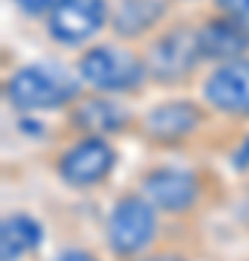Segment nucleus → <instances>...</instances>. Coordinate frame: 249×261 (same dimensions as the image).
I'll use <instances>...</instances> for the list:
<instances>
[{"instance_id":"nucleus-17","label":"nucleus","mask_w":249,"mask_h":261,"mask_svg":"<svg viewBox=\"0 0 249 261\" xmlns=\"http://www.w3.org/2000/svg\"><path fill=\"white\" fill-rule=\"evenodd\" d=\"M56 261H96L90 255V252H81V250H67V252H61Z\"/></svg>"},{"instance_id":"nucleus-9","label":"nucleus","mask_w":249,"mask_h":261,"mask_svg":"<svg viewBox=\"0 0 249 261\" xmlns=\"http://www.w3.org/2000/svg\"><path fill=\"white\" fill-rule=\"evenodd\" d=\"M200 122V113L197 108L188 102H171V105H159L157 111L148 113L145 128L148 134L159 142H174L188 137Z\"/></svg>"},{"instance_id":"nucleus-8","label":"nucleus","mask_w":249,"mask_h":261,"mask_svg":"<svg viewBox=\"0 0 249 261\" xmlns=\"http://www.w3.org/2000/svg\"><path fill=\"white\" fill-rule=\"evenodd\" d=\"M206 99L226 113L249 116V61H229L206 82Z\"/></svg>"},{"instance_id":"nucleus-10","label":"nucleus","mask_w":249,"mask_h":261,"mask_svg":"<svg viewBox=\"0 0 249 261\" xmlns=\"http://www.w3.org/2000/svg\"><path fill=\"white\" fill-rule=\"evenodd\" d=\"M200 49L206 58H238L249 49V32L238 20H212L200 29Z\"/></svg>"},{"instance_id":"nucleus-12","label":"nucleus","mask_w":249,"mask_h":261,"mask_svg":"<svg viewBox=\"0 0 249 261\" xmlns=\"http://www.w3.org/2000/svg\"><path fill=\"white\" fill-rule=\"evenodd\" d=\"M75 119L78 125H84L87 130H116L119 125L128 122V113L122 111L119 105L113 102H104V99H90V102H84L75 113Z\"/></svg>"},{"instance_id":"nucleus-3","label":"nucleus","mask_w":249,"mask_h":261,"mask_svg":"<svg viewBox=\"0 0 249 261\" xmlns=\"http://www.w3.org/2000/svg\"><path fill=\"white\" fill-rule=\"evenodd\" d=\"M81 79L96 90H130L142 82V64L119 47H96L81 58Z\"/></svg>"},{"instance_id":"nucleus-5","label":"nucleus","mask_w":249,"mask_h":261,"mask_svg":"<svg viewBox=\"0 0 249 261\" xmlns=\"http://www.w3.org/2000/svg\"><path fill=\"white\" fill-rule=\"evenodd\" d=\"M113 163H116V154L110 145L99 137H90L67 151L58 168L70 186H96L99 180L110 174Z\"/></svg>"},{"instance_id":"nucleus-7","label":"nucleus","mask_w":249,"mask_h":261,"mask_svg":"<svg viewBox=\"0 0 249 261\" xmlns=\"http://www.w3.org/2000/svg\"><path fill=\"white\" fill-rule=\"evenodd\" d=\"M142 195L157 209L185 212L197 200V180L180 168H157L142 180Z\"/></svg>"},{"instance_id":"nucleus-15","label":"nucleus","mask_w":249,"mask_h":261,"mask_svg":"<svg viewBox=\"0 0 249 261\" xmlns=\"http://www.w3.org/2000/svg\"><path fill=\"white\" fill-rule=\"evenodd\" d=\"M23 12H29V15H41V12L46 9H56L58 3H64V0H15Z\"/></svg>"},{"instance_id":"nucleus-4","label":"nucleus","mask_w":249,"mask_h":261,"mask_svg":"<svg viewBox=\"0 0 249 261\" xmlns=\"http://www.w3.org/2000/svg\"><path fill=\"white\" fill-rule=\"evenodd\" d=\"M203 56V49H200V32H194V29H174V32H168L162 35L151 47V73L162 79V82H171V79H183L185 73H191L194 64H197V58Z\"/></svg>"},{"instance_id":"nucleus-18","label":"nucleus","mask_w":249,"mask_h":261,"mask_svg":"<svg viewBox=\"0 0 249 261\" xmlns=\"http://www.w3.org/2000/svg\"><path fill=\"white\" fill-rule=\"evenodd\" d=\"M148 261H180V258H174V255H157V258H148Z\"/></svg>"},{"instance_id":"nucleus-14","label":"nucleus","mask_w":249,"mask_h":261,"mask_svg":"<svg viewBox=\"0 0 249 261\" xmlns=\"http://www.w3.org/2000/svg\"><path fill=\"white\" fill-rule=\"evenodd\" d=\"M217 6H220L232 20L249 27V0H217Z\"/></svg>"},{"instance_id":"nucleus-1","label":"nucleus","mask_w":249,"mask_h":261,"mask_svg":"<svg viewBox=\"0 0 249 261\" xmlns=\"http://www.w3.org/2000/svg\"><path fill=\"white\" fill-rule=\"evenodd\" d=\"M6 93L20 111H44L70 102L78 93V82L58 64H32L12 75Z\"/></svg>"},{"instance_id":"nucleus-2","label":"nucleus","mask_w":249,"mask_h":261,"mask_svg":"<svg viewBox=\"0 0 249 261\" xmlns=\"http://www.w3.org/2000/svg\"><path fill=\"white\" fill-rule=\"evenodd\" d=\"M157 232L154 206L145 197H122L107 218V241L116 255H133L145 250Z\"/></svg>"},{"instance_id":"nucleus-6","label":"nucleus","mask_w":249,"mask_h":261,"mask_svg":"<svg viewBox=\"0 0 249 261\" xmlns=\"http://www.w3.org/2000/svg\"><path fill=\"white\" fill-rule=\"evenodd\" d=\"M104 23V0H64L49 15V32L61 44H81Z\"/></svg>"},{"instance_id":"nucleus-16","label":"nucleus","mask_w":249,"mask_h":261,"mask_svg":"<svg viewBox=\"0 0 249 261\" xmlns=\"http://www.w3.org/2000/svg\"><path fill=\"white\" fill-rule=\"evenodd\" d=\"M232 166L235 168H240V171H243V168H249V137L243 142H240L238 145V151H235V157H232Z\"/></svg>"},{"instance_id":"nucleus-11","label":"nucleus","mask_w":249,"mask_h":261,"mask_svg":"<svg viewBox=\"0 0 249 261\" xmlns=\"http://www.w3.org/2000/svg\"><path fill=\"white\" fill-rule=\"evenodd\" d=\"M41 244V224L29 215H9L0 226V258L18 261Z\"/></svg>"},{"instance_id":"nucleus-13","label":"nucleus","mask_w":249,"mask_h":261,"mask_svg":"<svg viewBox=\"0 0 249 261\" xmlns=\"http://www.w3.org/2000/svg\"><path fill=\"white\" fill-rule=\"evenodd\" d=\"M162 3L159 0H130L122 6V12L116 15V32L122 35H136L145 27H151L157 20Z\"/></svg>"}]
</instances>
